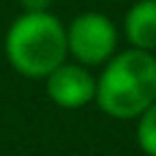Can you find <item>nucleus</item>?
Instances as JSON below:
<instances>
[{"label": "nucleus", "mask_w": 156, "mask_h": 156, "mask_svg": "<svg viewBox=\"0 0 156 156\" xmlns=\"http://www.w3.org/2000/svg\"><path fill=\"white\" fill-rule=\"evenodd\" d=\"M5 58L22 77L47 80L66 63V25L49 11H22L5 30Z\"/></svg>", "instance_id": "nucleus-2"}, {"label": "nucleus", "mask_w": 156, "mask_h": 156, "mask_svg": "<svg viewBox=\"0 0 156 156\" xmlns=\"http://www.w3.org/2000/svg\"><path fill=\"white\" fill-rule=\"evenodd\" d=\"M137 145L145 156H156V101L137 118Z\"/></svg>", "instance_id": "nucleus-6"}, {"label": "nucleus", "mask_w": 156, "mask_h": 156, "mask_svg": "<svg viewBox=\"0 0 156 156\" xmlns=\"http://www.w3.org/2000/svg\"><path fill=\"white\" fill-rule=\"evenodd\" d=\"M156 101V55L143 49L115 52L96 77V104L115 121H137Z\"/></svg>", "instance_id": "nucleus-1"}, {"label": "nucleus", "mask_w": 156, "mask_h": 156, "mask_svg": "<svg viewBox=\"0 0 156 156\" xmlns=\"http://www.w3.org/2000/svg\"><path fill=\"white\" fill-rule=\"evenodd\" d=\"M66 49L80 66H104L118 52V27L101 11H85L66 25Z\"/></svg>", "instance_id": "nucleus-3"}, {"label": "nucleus", "mask_w": 156, "mask_h": 156, "mask_svg": "<svg viewBox=\"0 0 156 156\" xmlns=\"http://www.w3.org/2000/svg\"><path fill=\"white\" fill-rule=\"evenodd\" d=\"M25 11H49V3L52 0H19Z\"/></svg>", "instance_id": "nucleus-7"}, {"label": "nucleus", "mask_w": 156, "mask_h": 156, "mask_svg": "<svg viewBox=\"0 0 156 156\" xmlns=\"http://www.w3.org/2000/svg\"><path fill=\"white\" fill-rule=\"evenodd\" d=\"M47 96L63 110H80L96 101V77L88 66L66 60L47 77Z\"/></svg>", "instance_id": "nucleus-4"}, {"label": "nucleus", "mask_w": 156, "mask_h": 156, "mask_svg": "<svg viewBox=\"0 0 156 156\" xmlns=\"http://www.w3.org/2000/svg\"><path fill=\"white\" fill-rule=\"evenodd\" d=\"M123 33L129 47L156 52V0H137L123 16Z\"/></svg>", "instance_id": "nucleus-5"}, {"label": "nucleus", "mask_w": 156, "mask_h": 156, "mask_svg": "<svg viewBox=\"0 0 156 156\" xmlns=\"http://www.w3.org/2000/svg\"><path fill=\"white\" fill-rule=\"evenodd\" d=\"M154 55H156V52H154Z\"/></svg>", "instance_id": "nucleus-8"}]
</instances>
